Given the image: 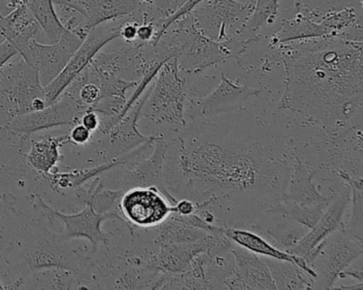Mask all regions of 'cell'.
I'll return each instance as SVG.
<instances>
[{"label":"cell","mask_w":363,"mask_h":290,"mask_svg":"<svg viewBox=\"0 0 363 290\" xmlns=\"http://www.w3.org/2000/svg\"><path fill=\"white\" fill-rule=\"evenodd\" d=\"M286 88L278 109L312 120L347 124L362 108V40H301L278 46Z\"/></svg>","instance_id":"cell-1"},{"label":"cell","mask_w":363,"mask_h":290,"mask_svg":"<svg viewBox=\"0 0 363 290\" xmlns=\"http://www.w3.org/2000/svg\"><path fill=\"white\" fill-rule=\"evenodd\" d=\"M259 39H239L233 35L223 41H216L203 35L195 25L192 14L188 13L169 27L152 50L157 60L167 62L176 58L182 71L199 74L230 59L241 66L242 54L250 43Z\"/></svg>","instance_id":"cell-2"},{"label":"cell","mask_w":363,"mask_h":290,"mask_svg":"<svg viewBox=\"0 0 363 290\" xmlns=\"http://www.w3.org/2000/svg\"><path fill=\"white\" fill-rule=\"evenodd\" d=\"M188 73L178 66L177 59L167 61L161 66L150 86V94L145 105L150 120L159 124L184 127Z\"/></svg>","instance_id":"cell-3"},{"label":"cell","mask_w":363,"mask_h":290,"mask_svg":"<svg viewBox=\"0 0 363 290\" xmlns=\"http://www.w3.org/2000/svg\"><path fill=\"white\" fill-rule=\"evenodd\" d=\"M362 253V240L343 230L329 235L315 248L308 262L315 272L312 289H333L340 273L361 258Z\"/></svg>","instance_id":"cell-4"},{"label":"cell","mask_w":363,"mask_h":290,"mask_svg":"<svg viewBox=\"0 0 363 290\" xmlns=\"http://www.w3.org/2000/svg\"><path fill=\"white\" fill-rule=\"evenodd\" d=\"M84 41L74 31L67 29L57 43L20 40L12 45L16 48L20 57L37 69L42 86L45 88L58 77Z\"/></svg>","instance_id":"cell-5"},{"label":"cell","mask_w":363,"mask_h":290,"mask_svg":"<svg viewBox=\"0 0 363 290\" xmlns=\"http://www.w3.org/2000/svg\"><path fill=\"white\" fill-rule=\"evenodd\" d=\"M63 13H77L82 21L71 29L86 39L92 29L112 21L135 16L144 7L141 0H54Z\"/></svg>","instance_id":"cell-6"},{"label":"cell","mask_w":363,"mask_h":290,"mask_svg":"<svg viewBox=\"0 0 363 290\" xmlns=\"http://www.w3.org/2000/svg\"><path fill=\"white\" fill-rule=\"evenodd\" d=\"M89 105L77 103L62 94L56 103L40 111L29 112L11 117L4 127L6 131L16 135L29 137L33 133L58 127L72 126L79 122Z\"/></svg>","instance_id":"cell-7"},{"label":"cell","mask_w":363,"mask_h":290,"mask_svg":"<svg viewBox=\"0 0 363 290\" xmlns=\"http://www.w3.org/2000/svg\"><path fill=\"white\" fill-rule=\"evenodd\" d=\"M120 37V25L112 26L106 24L99 25L89 33L82 46L73 54L58 77L50 82L45 88L46 105L56 103L57 99L62 95L72 80L79 75L84 69L92 62L94 57L110 42Z\"/></svg>","instance_id":"cell-8"},{"label":"cell","mask_w":363,"mask_h":290,"mask_svg":"<svg viewBox=\"0 0 363 290\" xmlns=\"http://www.w3.org/2000/svg\"><path fill=\"white\" fill-rule=\"evenodd\" d=\"M35 204L41 207L44 213L61 220L65 224V232L60 235V238L63 241L72 240L74 238H88L92 245L93 251H96L99 243H108L109 234L101 230V224L106 220H118L124 224L133 234V228L131 224H129L125 218L121 217L118 211H109L107 213H97L91 205L86 204V207L79 213L67 215V214L60 213L52 207H48L40 196H37Z\"/></svg>","instance_id":"cell-9"},{"label":"cell","mask_w":363,"mask_h":290,"mask_svg":"<svg viewBox=\"0 0 363 290\" xmlns=\"http://www.w3.org/2000/svg\"><path fill=\"white\" fill-rule=\"evenodd\" d=\"M0 93L16 105V115L33 112L31 103L35 99L45 98L39 73L21 57L16 62H9L0 69Z\"/></svg>","instance_id":"cell-10"},{"label":"cell","mask_w":363,"mask_h":290,"mask_svg":"<svg viewBox=\"0 0 363 290\" xmlns=\"http://www.w3.org/2000/svg\"><path fill=\"white\" fill-rule=\"evenodd\" d=\"M120 209L129 224L140 228L160 226L173 213V205L156 187H135L121 197Z\"/></svg>","instance_id":"cell-11"},{"label":"cell","mask_w":363,"mask_h":290,"mask_svg":"<svg viewBox=\"0 0 363 290\" xmlns=\"http://www.w3.org/2000/svg\"><path fill=\"white\" fill-rule=\"evenodd\" d=\"M254 6L238 0H203L192 11L195 25L206 37L223 41L229 37L227 29L250 13Z\"/></svg>","instance_id":"cell-12"},{"label":"cell","mask_w":363,"mask_h":290,"mask_svg":"<svg viewBox=\"0 0 363 290\" xmlns=\"http://www.w3.org/2000/svg\"><path fill=\"white\" fill-rule=\"evenodd\" d=\"M155 149L152 156L140 163L133 170H126L123 175L122 190L124 192L135 187H156L162 192L163 196L172 205H175L177 200L169 194L165 187L164 168L165 160L169 154L171 143L159 135L155 141Z\"/></svg>","instance_id":"cell-13"},{"label":"cell","mask_w":363,"mask_h":290,"mask_svg":"<svg viewBox=\"0 0 363 290\" xmlns=\"http://www.w3.org/2000/svg\"><path fill=\"white\" fill-rule=\"evenodd\" d=\"M350 201V196L347 190H342L333 200L330 201L315 226L310 228V231L299 239L298 243L292 249L289 250L288 253L303 257L308 264L315 248L329 235L339 230L343 224L342 217L347 209Z\"/></svg>","instance_id":"cell-14"},{"label":"cell","mask_w":363,"mask_h":290,"mask_svg":"<svg viewBox=\"0 0 363 290\" xmlns=\"http://www.w3.org/2000/svg\"><path fill=\"white\" fill-rule=\"evenodd\" d=\"M150 94V88L142 95L141 98L131 107L126 115L109 131L108 135L111 144L112 158L130 153L145 144H154L158 139L159 135H145L140 133L138 129V120L141 115L142 110L145 105L146 100Z\"/></svg>","instance_id":"cell-15"},{"label":"cell","mask_w":363,"mask_h":290,"mask_svg":"<svg viewBox=\"0 0 363 290\" xmlns=\"http://www.w3.org/2000/svg\"><path fill=\"white\" fill-rule=\"evenodd\" d=\"M259 94L260 91L257 88L239 86L222 74L220 86L216 90L203 98L191 100V105L199 116L206 117L231 111L244 101L258 96Z\"/></svg>","instance_id":"cell-16"},{"label":"cell","mask_w":363,"mask_h":290,"mask_svg":"<svg viewBox=\"0 0 363 290\" xmlns=\"http://www.w3.org/2000/svg\"><path fill=\"white\" fill-rule=\"evenodd\" d=\"M65 243L67 241H63L60 236L48 232V237L42 238L38 245L29 248L25 253V265L28 272H39L50 268L77 270V262L67 251Z\"/></svg>","instance_id":"cell-17"},{"label":"cell","mask_w":363,"mask_h":290,"mask_svg":"<svg viewBox=\"0 0 363 290\" xmlns=\"http://www.w3.org/2000/svg\"><path fill=\"white\" fill-rule=\"evenodd\" d=\"M212 234L206 240L186 243H163L148 262L161 272L182 273L190 268L192 260L209 248Z\"/></svg>","instance_id":"cell-18"},{"label":"cell","mask_w":363,"mask_h":290,"mask_svg":"<svg viewBox=\"0 0 363 290\" xmlns=\"http://www.w3.org/2000/svg\"><path fill=\"white\" fill-rule=\"evenodd\" d=\"M297 16L292 20H284L277 33L272 35L269 47L276 48L281 44L301 40L333 37L330 31L322 24L314 21L320 14L312 10H297Z\"/></svg>","instance_id":"cell-19"},{"label":"cell","mask_w":363,"mask_h":290,"mask_svg":"<svg viewBox=\"0 0 363 290\" xmlns=\"http://www.w3.org/2000/svg\"><path fill=\"white\" fill-rule=\"evenodd\" d=\"M235 270L250 289L276 290L269 267L262 257L233 243Z\"/></svg>","instance_id":"cell-20"},{"label":"cell","mask_w":363,"mask_h":290,"mask_svg":"<svg viewBox=\"0 0 363 290\" xmlns=\"http://www.w3.org/2000/svg\"><path fill=\"white\" fill-rule=\"evenodd\" d=\"M225 236L230 239L233 243L244 248V249L250 250L258 255L265 256V257L276 258V260H286V262H292L301 267L308 274L315 277V272L313 269L307 264L303 257L293 255L288 252L282 251L278 249L275 245L267 243L263 237L259 236L256 233L250 232L246 230H237V228H223Z\"/></svg>","instance_id":"cell-21"},{"label":"cell","mask_w":363,"mask_h":290,"mask_svg":"<svg viewBox=\"0 0 363 290\" xmlns=\"http://www.w3.org/2000/svg\"><path fill=\"white\" fill-rule=\"evenodd\" d=\"M0 35L12 44L20 40H35L46 44L41 27L26 5L14 8L6 16L0 13Z\"/></svg>","instance_id":"cell-22"},{"label":"cell","mask_w":363,"mask_h":290,"mask_svg":"<svg viewBox=\"0 0 363 290\" xmlns=\"http://www.w3.org/2000/svg\"><path fill=\"white\" fill-rule=\"evenodd\" d=\"M314 173L309 171L299 158H296L292 177L289 182L286 192L282 195L281 200L286 202L303 205H314L331 201L328 197L323 196L313 184Z\"/></svg>","instance_id":"cell-23"},{"label":"cell","mask_w":363,"mask_h":290,"mask_svg":"<svg viewBox=\"0 0 363 290\" xmlns=\"http://www.w3.org/2000/svg\"><path fill=\"white\" fill-rule=\"evenodd\" d=\"M135 154H138L137 151L133 150L130 153L112 158V161H109L105 164L99 165L96 167H92V168L69 171V173H52L44 175L54 188H58L61 190H74V188L80 187L82 184L86 183L88 180L92 179V178L99 177L101 173H107V171L111 170L116 167L126 164L129 162L130 158L135 156Z\"/></svg>","instance_id":"cell-24"},{"label":"cell","mask_w":363,"mask_h":290,"mask_svg":"<svg viewBox=\"0 0 363 290\" xmlns=\"http://www.w3.org/2000/svg\"><path fill=\"white\" fill-rule=\"evenodd\" d=\"M269 267L277 289H312L314 277L308 274L301 267L286 260H276L272 257H263Z\"/></svg>","instance_id":"cell-25"},{"label":"cell","mask_w":363,"mask_h":290,"mask_svg":"<svg viewBox=\"0 0 363 290\" xmlns=\"http://www.w3.org/2000/svg\"><path fill=\"white\" fill-rule=\"evenodd\" d=\"M71 143L69 135L48 137L42 141H33L30 151L27 156L29 164L43 175L52 173L57 163L60 161V147Z\"/></svg>","instance_id":"cell-26"},{"label":"cell","mask_w":363,"mask_h":290,"mask_svg":"<svg viewBox=\"0 0 363 290\" xmlns=\"http://www.w3.org/2000/svg\"><path fill=\"white\" fill-rule=\"evenodd\" d=\"M161 230L154 243L157 245L163 243H186L206 240L212 234L203 228L191 226L180 220L175 214L172 213L163 224Z\"/></svg>","instance_id":"cell-27"},{"label":"cell","mask_w":363,"mask_h":290,"mask_svg":"<svg viewBox=\"0 0 363 290\" xmlns=\"http://www.w3.org/2000/svg\"><path fill=\"white\" fill-rule=\"evenodd\" d=\"M26 6L41 27L46 44L57 43L67 28L55 10L54 0H27Z\"/></svg>","instance_id":"cell-28"},{"label":"cell","mask_w":363,"mask_h":290,"mask_svg":"<svg viewBox=\"0 0 363 290\" xmlns=\"http://www.w3.org/2000/svg\"><path fill=\"white\" fill-rule=\"evenodd\" d=\"M329 203H330V201L318 203V204L314 205H303L281 200L280 202L274 204L271 209H267L265 213L269 214V215L284 216V217L289 218V219L293 220V221L297 222V224L310 230L315 226L316 222L322 217Z\"/></svg>","instance_id":"cell-29"},{"label":"cell","mask_w":363,"mask_h":290,"mask_svg":"<svg viewBox=\"0 0 363 290\" xmlns=\"http://www.w3.org/2000/svg\"><path fill=\"white\" fill-rule=\"evenodd\" d=\"M279 14V0H256V5L252 7V12L246 18L245 22L242 24L235 35L247 37H258L256 35L259 29L263 28L267 25L275 23Z\"/></svg>","instance_id":"cell-30"},{"label":"cell","mask_w":363,"mask_h":290,"mask_svg":"<svg viewBox=\"0 0 363 290\" xmlns=\"http://www.w3.org/2000/svg\"><path fill=\"white\" fill-rule=\"evenodd\" d=\"M340 178L350 186L352 190V215L347 224H342L340 230H343L354 238L362 240V214H363V182L362 179H354L346 171H340Z\"/></svg>","instance_id":"cell-31"},{"label":"cell","mask_w":363,"mask_h":290,"mask_svg":"<svg viewBox=\"0 0 363 290\" xmlns=\"http://www.w3.org/2000/svg\"><path fill=\"white\" fill-rule=\"evenodd\" d=\"M124 194V190H110L104 188L103 183L89 190H79V198L82 202L91 205L97 213H107Z\"/></svg>","instance_id":"cell-32"},{"label":"cell","mask_w":363,"mask_h":290,"mask_svg":"<svg viewBox=\"0 0 363 290\" xmlns=\"http://www.w3.org/2000/svg\"><path fill=\"white\" fill-rule=\"evenodd\" d=\"M160 271L146 266L142 269H129L121 274L114 288L116 289H150L152 282Z\"/></svg>","instance_id":"cell-33"},{"label":"cell","mask_w":363,"mask_h":290,"mask_svg":"<svg viewBox=\"0 0 363 290\" xmlns=\"http://www.w3.org/2000/svg\"><path fill=\"white\" fill-rule=\"evenodd\" d=\"M323 25L328 29L333 37H340L344 35V31L350 27L361 28L352 8H345L341 11H329L322 16L320 21Z\"/></svg>","instance_id":"cell-34"},{"label":"cell","mask_w":363,"mask_h":290,"mask_svg":"<svg viewBox=\"0 0 363 290\" xmlns=\"http://www.w3.org/2000/svg\"><path fill=\"white\" fill-rule=\"evenodd\" d=\"M96 74L99 80V100L101 98H105V97H123V98H126L127 91L129 88H135L139 83V81H135V80L129 81V80L123 79V78L112 75V74Z\"/></svg>","instance_id":"cell-35"},{"label":"cell","mask_w":363,"mask_h":290,"mask_svg":"<svg viewBox=\"0 0 363 290\" xmlns=\"http://www.w3.org/2000/svg\"><path fill=\"white\" fill-rule=\"evenodd\" d=\"M305 226H291V228H286V226H278L276 232L273 231H267L269 235L273 237L275 240V247L278 249L282 250L284 252H289V250L292 249L299 239L308 232L306 231Z\"/></svg>","instance_id":"cell-36"},{"label":"cell","mask_w":363,"mask_h":290,"mask_svg":"<svg viewBox=\"0 0 363 290\" xmlns=\"http://www.w3.org/2000/svg\"><path fill=\"white\" fill-rule=\"evenodd\" d=\"M201 1H203V0H188V1L184 4V5H182V7L179 8V9L176 10V11L174 12L173 14H171L169 18H165L162 27H161L160 30H159L158 33H157L156 39H155V41L152 42V44L150 46L154 47V46L158 43V41L161 39V37H162L163 33H164L165 31L169 29V27L171 26L174 22L179 20L180 18H182V16L190 13V12L192 11V10L194 9V8L196 7L199 3H201Z\"/></svg>","instance_id":"cell-37"},{"label":"cell","mask_w":363,"mask_h":290,"mask_svg":"<svg viewBox=\"0 0 363 290\" xmlns=\"http://www.w3.org/2000/svg\"><path fill=\"white\" fill-rule=\"evenodd\" d=\"M79 100L84 105L92 107L99 100V86L94 83H86L79 92Z\"/></svg>","instance_id":"cell-38"},{"label":"cell","mask_w":363,"mask_h":290,"mask_svg":"<svg viewBox=\"0 0 363 290\" xmlns=\"http://www.w3.org/2000/svg\"><path fill=\"white\" fill-rule=\"evenodd\" d=\"M69 141L71 143L75 144V145H86L89 143V141L92 137V132L86 127L82 126V124H76L75 126L72 129L71 132L69 134Z\"/></svg>","instance_id":"cell-39"},{"label":"cell","mask_w":363,"mask_h":290,"mask_svg":"<svg viewBox=\"0 0 363 290\" xmlns=\"http://www.w3.org/2000/svg\"><path fill=\"white\" fill-rule=\"evenodd\" d=\"M139 20L135 18L133 21L125 22L120 25V37L124 40L125 43L131 44L137 41L138 26H139Z\"/></svg>","instance_id":"cell-40"},{"label":"cell","mask_w":363,"mask_h":290,"mask_svg":"<svg viewBox=\"0 0 363 290\" xmlns=\"http://www.w3.org/2000/svg\"><path fill=\"white\" fill-rule=\"evenodd\" d=\"M16 56H20L18 50L8 40L0 43V69H3Z\"/></svg>","instance_id":"cell-41"},{"label":"cell","mask_w":363,"mask_h":290,"mask_svg":"<svg viewBox=\"0 0 363 290\" xmlns=\"http://www.w3.org/2000/svg\"><path fill=\"white\" fill-rule=\"evenodd\" d=\"M79 122L82 126L86 127L91 132H94V131L99 130L101 117L96 112L89 108L88 111L84 112V115L80 117Z\"/></svg>","instance_id":"cell-42"},{"label":"cell","mask_w":363,"mask_h":290,"mask_svg":"<svg viewBox=\"0 0 363 290\" xmlns=\"http://www.w3.org/2000/svg\"><path fill=\"white\" fill-rule=\"evenodd\" d=\"M205 205L195 204L189 200L177 201L175 205H173V213L179 214V215H191L196 213L197 209H203Z\"/></svg>","instance_id":"cell-43"},{"label":"cell","mask_w":363,"mask_h":290,"mask_svg":"<svg viewBox=\"0 0 363 290\" xmlns=\"http://www.w3.org/2000/svg\"><path fill=\"white\" fill-rule=\"evenodd\" d=\"M345 277H352L358 279L359 282H363V269L361 264L359 265L358 269H354V271L346 270L345 269V270L340 273L339 277H341V279Z\"/></svg>","instance_id":"cell-44"},{"label":"cell","mask_w":363,"mask_h":290,"mask_svg":"<svg viewBox=\"0 0 363 290\" xmlns=\"http://www.w3.org/2000/svg\"><path fill=\"white\" fill-rule=\"evenodd\" d=\"M155 6L159 9L164 10L171 16V0H155Z\"/></svg>","instance_id":"cell-45"},{"label":"cell","mask_w":363,"mask_h":290,"mask_svg":"<svg viewBox=\"0 0 363 290\" xmlns=\"http://www.w3.org/2000/svg\"><path fill=\"white\" fill-rule=\"evenodd\" d=\"M188 0H171V12L172 14L176 11V10L179 9L182 5L186 3Z\"/></svg>","instance_id":"cell-46"},{"label":"cell","mask_w":363,"mask_h":290,"mask_svg":"<svg viewBox=\"0 0 363 290\" xmlns=\"http://www.w3.org/2000/svg\"><path fill=\"white\" fill-rule=\"evenodd\" d=\"M333 289H347V290H363V282H359L356 285L340 286V287H333Z\"/></svg>","instance_id":"cell-47"},{"label":"cell","mask_w":363,"mask_h":290,"mask_svg":"<svg viewBox=\"0 0 363 290\" xmlns=\"http://www.w3.org/2000/svg\"><path fill=\"white\" fill-rule=\"evenodd\" d=\"M301 0H295V8L297 9H299V8L301 7Z\"/></svg>","instance_id":"cell-48"},{"label":"cell","mask_w":363,"mask_h":290,"mask_svg":"<svg viewBox=\"0 0 363 290\" xmlns=\"http://www.w3.org/2000/svg\"><path fill=\"white\" fill-rule=\"evenodd\" d=\"M4 41H5V37L0 35V43H3Z\"/></svg>","instance_id":"cell-49"},{"label":"cell","mask_w":363,"mask_h":290,"mask_svg":"<svg viewBox=\"0 0 363 290\" xmlns=\"http://www.w3.org/2000/svg\"><path fill=\"white\" fill-rule=\"evenodd\" d=\"M0 289H5V287H4L3 285H1V283H0Z\"/></svg>","instance_id":"cell-50"}]
</instances>
